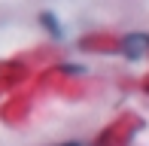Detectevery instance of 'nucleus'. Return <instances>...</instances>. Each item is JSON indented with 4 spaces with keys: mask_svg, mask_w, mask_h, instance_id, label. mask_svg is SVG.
I'll return each mask as SVG.
<instances>
[{
    "mask_svg": "<svg viewBox=\"0 0 149 146\" xmlns=\"http://www.w3.org/2000/svg\"><path fill=\"white\" fill-rule=\"evenodd\" d=\"M61 146H79V143H61Z\"/></svg>",
    "mask_w": 149,
    "mask_h": 146,
    "instance_id": "7ed1b4c3",
    "label": "nucleus"
},
{
    "mask_svg": "<svg viewBox=\"0 0 149 146\" xmlns=\"http://www.w3.org/2000/svg\"><path fill=\"white\" fill-rule=\"evenodd\" d=\"M40 24H43L52 37H61V24H58V18L52 15V12H43V15H40Z\"/></svg>",
    "mask_w": 149,
    "mask_h": 146,
    "instance_id": "f03ea898",
    "label": "nucleus"
},
{
    "mask_svg": "<svg viewBox=\"0 0 149 146\" xmlns=\"http://www.w3.org/2000/svg\"><path fill=\"white\" fill-rule=\"evenodd\" d=\"M122 55H128L131 61H140V58L149 52V34H128L122 40Z\"/></svg>",
    "mask_w": 149,
    "mask_h": 146,
    "instance_id": "f257e3e1",
    "label": "nucleus"
}]
</instances>
